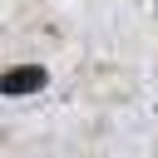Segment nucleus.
Returning <instances> with one entry per match:
<instances>
[{
	"label": "nucleus",
	"mask_w": 158,
	"mask_h": 158,
	"mask_svg": "<svg viewBox=\"0 0 158 158\" xmlns=\"http://www.w3.org/2000/svg\"><path fill=\"white\" fill-rule=\"evenodd\" d=\"M49 84V74L40 69V64H15L10 74H5V94H35V89H44Z\"/></svg>",
	"instance_id": "nucleus-1"
}]
</instances>
